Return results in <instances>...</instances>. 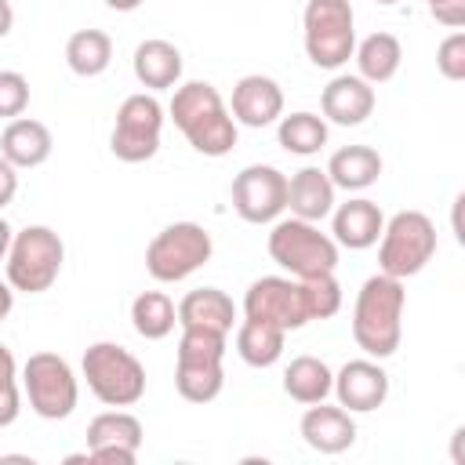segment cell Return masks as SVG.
<instances>
[{"instance_id": "cell-17", "label": "cell", "mask_w": 465, "mask_h": 465, "mask_svg": "<svg viewBox=\"0 0 465 465\" xmlns=\"http://www.w3.org/2000/svg\"><path fill=\"white\" fill-rule=\"evenodd\" d=\"M374 102H378L374 84H367L356 73H338V76H331V84L320 94V113H323L327 124L360 127L374 113Z\"/></svg>"}, {"instance_id": "cell-31", "label": "cell", "mask_w": 465, "mask_h": 465, "mask_svg": "<svg viewBox=\"0 0 465 465\" xmlns=\"http://www.w3.org/2000/svg\"><path fill=\"white\" fill-rule=\"evenodd\" d=\"M302 287H305V302H309L312 320H331L341 309V283L334 272L309 276V280H302Z\"/></svg>"}, {"instance_id": "cell-39", "label": "cell", "mask_w": 465, "mask_h": 465, "mask_svg": "<svg viewBox=\"0 0 465 465\" xmlns=\"http://www.w3.org/2000/svg\"><path fill=\"white\" fill-rule=\"evenodd\" d=\"M11 29H15V7H11V0H0V40H4Z\"/></svg>"}, {"instance_id": "cell-27", "label": "cell", "mask_w": 465, "mask_h": 465, "mask_svg": "<svg viewBox=\"0 0 465 465\" xmlns=\"http://www.w3.org/2000/svg\"><path fill=\"white\" fill-rule=\"evenodd\" d=\"M331 385H334V371L320 360V356H294L287 367H283V392L294 400V403H320L331 396Z\"/></svg>"}, {"instance_id": "cell-14", "label": "cell", "mask_w": 465, "mask_h": 465, "mask_svg": "<svg viewBox=\"0 0 465 465\" xmlns=\"http://www.w3.org/2000/svg\"><path fill=\"white\" fill-rule=\"evenodd\" d=\"M142 436H145V429L131 411H124V407L102 411L87 425V458L98 465H131V461H138Z\"/></svg>"}, {"instance_id": "cell-9", "label": "cell", "mask_w": 465, "mask_h": 465, "mask_svg": "<svg viewBox=\"0 0 465 465\" xmlns=\"http://www.w3.org/2000/svg\"><path fill=\"white\" fill-rule=\"evenodd\" d=\"M18 385L29 400V411L44 421H62L80 403V378L58 352H33L18 371Z\"/></svg>"}, {"instance_id": "cell-8", "label": "cell", "mask_w": 465, "mask_h": 465, "mask_svg": "<svg viewBox=\"0 0 465 465\" xmlns=\"http://www.w3.org/2000/svg\"><path fill=\"white\" fill-rule=\"evenodd\" d=\"M436 254V225L421 211H396L378 236V272L407 280L418 276Z\"/></svg>"}, {"instance_id": "cell-24", "label": "cell", "mask_w": 465, "mask_h": 465, "mask_svg": "<svg viewBox=\"0 0 465 465\" xmlns=\"http://www.w3.org/2000/svg\"><path fill=\"white\" fill-rule=\"evenodd\" d=\"M381 153L371 149V145H341L331 153L327 160V178L334 182V189H345V193H363L371 189L378 178H381Z\"/></svg>"}, {"instance_id": "cell-29", "label": "cell", "mask_w": 465, "mask_h": 465, "mask_svg": "<svg viewBox=\"0 0 465 465\" xmlns=\"http://www.w3.org/2000/svg\"><path fill=\"white\" fill-rule=\"evenodd\" d=\"M327 134H331L327 120L309 109H298V113H287L276 120V138L294 156H316L327 145Z\"/></svg>"}, {"instance_id": "cell-41", "label": "cell", "mask_w": 465, "mask_h": 465, "mask_svg": "<svg viewBox=\"0 0 465 465\" xmlns=\"http://www.w3.org/2000/svg\"><path fill=\"white\" fill-rule=\"evenodd\" d=\"M145 0H105V7H113V11H138Z\"/></svg>"}, {"instance_id": "cell-1", "label": "cell", "mask_w": 465, "mask_h": 465, "mask_svg": "<svg viewBox=\"0 0 465 465\" xmlns=\"http://www.w3.org/2000/svg\"><path fill=\"white\" fill-rule=\"evenodd\" d=\"M174 127L185 134V142L200 156H225L236 145L240 124L232 120L225 98L218 94L214 84L207 80H185L174 87L171 105H167Z\"/></svg>"}, {"instance_id": "cell-26", "label": "cell", "mask_w": 465, "mask_h": 465, "mask_svg": "<svg viewBox=\"0 0 465 465\" xmlns=\"http://www.w3.org/2000/svg\"><path fill=\"white\" fill-rule=\"evenodd\" d=\"M283 341H287V331L272 327V323H262V320H240L236 323V356L247 363V367H272L280 363L283 356Z\"/></svg>"}, {"instance_id": "cell-34", "label": "cell", "mask_w": 465, "mask_h": 465, "mask_svg": "<svg viewBox=\"0 0 465 465\" xmlns=\"http://www.w3.org/2000/svg\"><path fill=\"white\" fill-rule=\"evenodd\" d=\"M425 7H429V15H432L436 22H443L447 29H458V25L465 22V0H425Z\"/></svg>"}, {"instance_id": "cell-30", "label": "cell", "mask_w": 465, "mask_h": 465, "mask_svg": "<svg viewBox=\"0 0 465 465\" xmlns=\"http://www.w3.org/2000/svg\"><path fill=\"white\" fill-rule=\"evenodd\" d=\"M131 327L145 341H160L178 327V305L163 291H142L131 302Z\"/></svg>"}, {"instance_id": "cell-10", "label": "cell", "mask_w": 465, "mask_h": 465, "mask_svg": "<svg viewBox=\"0 0 465 465\" xmlns=\"http://www.w3.org/2000/svg\"><path fill=\"white\" fill-rule=\"evenodd\" d=\"M214 254V240L200 222H171L145 247V269L156 283H182L203 269Z\"/></svg>"}, {"instance_id": "cell-4", "label": "cell", "mask_w": 465, "mask_h": 465, "mask_svg": "<svg viewBox=\"0 0 465 465\" xmlns=\"http://www.w3.org/2000/svg\"><path fill=\"white\" fill-rule=\"evenodd\" d=\"M269 258L287 269L294 280H309V276H323L338 269V243L331 232L320 229V222H305V218H276L272 232H269Z\"/></svg>"}, {"instance_id": "cell-20", "label": "cell", "mask_w": 465, "mask_h": 465, "mask_svg": "<svg viewBox=\"0 0 465 465\" xmlns=\"http://www.w3.org/2000/svg\"><path fill=\"white\" fill-rule=\"evenodd\" d=\"M131 69L145 91H174L182 84V51L163 36H149L134 47Z\"/></svg>"}, {"instance_id": "cell-13", "label": "cell", "mask_w": 465, "mask_h": 465, "mask_svg": "<svg viewBox=\"0 0 465 465\" xmlns=\"http://www.w3.org/2000/svg\"><path fill=\"white\" fill-rule=\"evenodd\" d=\"M232 211L251 225H272L287 211V174L272 163H247L232 185Z\"/></svg>"}, {"instance_id": "cell-40", "label": "cell", "mask_w": 465, "mask_h": 465, "mask_svg": "<svg viewBox=\"0 0 465 465\" xmlns=\"http://www.w3.org/2000/svg\"><path fill=\"white\" fill-rule=\"evenodd\" d=\"M11 236H15V229H11V225H7L4 218H0V262L7 258V247H11Z\"/></svg>"}, {"instance_id": "cell-36", "label": "cell", "mask_w": 465, "mask_h": 465, "mask_svg": "<svg viewBox=\"0 0 465 465\" xmlns=\"http://www.w3.org/2000/svg\"><path fill=\"white\" fill-rule=\"evenodd\" d=\"M15 193H18V167L0 156V211L15 200Z\"/></svg>"}, {"instance_id": "cell-32", "label": "cell", "mask_w": 465, "mask_h": 465, "mask_svg": "<svg viewBox=\"0 0 465 465\" xmlns=\"http://www.w3.org/2000/svg\"><path fill=\"white\" fill-rule=\"evenodd\" d=\"M29 109V80L18 69H0V116L15 120Z\"/></svg>"}, {"instance_id": "cell-5", "label": "cell", "mask_w": 465, "mask_h": 465, "mask_svg": "<svg viewBox=\"0 0 465 465\" xmlns=\"http://www.w3.org/2000/svg\"><path fill=\"white\" fill-rule=\"evenodd\" d=\"M65 243L51 225H25L11 236L7 258H4V280L22 294H44L62 276Z\"/></svg>"}, {"instance_id": "cell-37", "label": "cell", "mask_w": 465, "mask_h": 465, "mask_svg": "<svg viewBox=\"0 0 465 465\" xmlns=\"http://www.w3.org/2000/svg\"><path fill=\"white\" fill-rule=\"evenodd\" d=\"M18 385V360H15V352L0 341V392L4 389H15Z\"/></svg>"}, {"instance_id": "cell-28", "label": "cell", "mask_w": 465, "mask_h": 465, "mask_svg": "<svg viewBox=\"0 0 465 465\" xmlns=\"http://www.w3.org/2000/svg\"><path fill=\"white\" fill-rule=\"evenodd\" d=\"M109 62H113V40H109V33H102V29H76L65 40V65L76 76H84V80L102 76L109 69Z\"/></svg>"}, {"instance_id": "cell-35", "label": "cell", "mask_w": 465, "mask_h": 465, "mask_svg": "<svg viewBox=\"0 0 465 465\" xmlns=\"http://www.w3.org/2000/svg\"><path fill=\"white\" fill-rule=\"evenodd\" d=\"M18 414H22V385H15V389H4V392H0V429L15 425V421H18Z\"/></svg>"}, {"instance_id": "cell-18", "label": "cell", "mask_w": 465, "mask_h": 465, "mask_svg": "<svg viewBox=\"0 0 465 465\" xmlns=\"http://www.w3.org/2000/svg\"><path fill=\"white\" fill-rule=\"evenodd\" d=\"M298 432L305 440V447H312L316 454H341L356 443V418L341 407V403H309V411L298 421Z\"/></svg>"}, {"instance_id": "cell-25", "label": "cell", "mask_w": 465, "mask_h": 465, "mask_svg": "<svg viewBox=\"0 0 465 465\" xmlns=\"http://www.w3.org/2000/svg\"><path fill=\"white\" fill-rule=\"evenodd\" d=\"M352 58H356V76H363L367 84L378 87V84H389L400 73L403 47L392 33H371L352 47Z\"/></svg>"}, {"instance_id": "cell-23", "label": "cell", "mask_w": 465, "mask_h": 465, "mask_svg": "<svg viewBox=\"0 0 465 465\" xmlns=\"http://www.w3.org/2000/svg\"><path fill=\"white\" fill-rule=\"evenodd\" d=\"M236 323V302L222 287H196L178 302V327H203L229 334Z\"/></svg>"}, {"instance_id": "cell-7", "label": "cell", "mask_w": 465, "mask_h": 465, "mask_svg": "<svg viewBox=\"0 0 465 465\" xmlns=\"http://www.w3.org/2000/svg\"><path fill=\"white\" fill-rule=\"evenodd\" d=\"M302 44L316 69H341L356 47V11L349 0H305Z\"/></svg>"}, {"instance_id": "cell-3", "label": "cell", "mask_w": 465, "mask_h": 465, "mask_svg": "<svg viewBox=\"0 0 465 465\" xmlns=\"http://www.w3.org/2000/svg\"><path fill=\"white\" fill-rule=\"evenodd\" d=\"M225 338L203 327H182L174 352V389L189 403H211L225 389Z\"/></svg>"}, {"instance_id": "cell-38", "label": "cell", "mask_w": 465, "mask_h": 465, "mask_svg": "<svg viewBox=\"0 0 465 465\" xmlns=\"http://www.w3.org/2000/svg\"><path fill=\"white\" fill-rule=\"evenodd\" d=\"M11 309H15V287L7 280H0V323L11 316Z\"/></svg>"}, {"instance_id": "cell-21", "label": "cell", "mask_w": 465, "mask_h": 465, "mask_svg": "<svg viewBox=\"0 0 465 465\" xmlns=\"http://www.w3.org/2000/svg\"><path fill=\"white\" fill-rule=\"evenodd\" d=\"M54 149V138H51V127L33 120V116H15L7 120L4 134H0V156L7 163H15L18 171H33L40 163H47Z\"/></svg>"}, {"instance_id": "cell-19", "label": "cell", "mask_w": 465, "mask_h": 465, "mask_svg": "<svg viewBox=\"0 0 465 465\" xmlns=\"http://www.w3.org/2000/svg\"><path fill=\"white\" fill-rule=\"evenodd\" d=\"M381 225H385V214L367 196H352L345 203H334L331 211V236L338 247H349V251L374 247L381 236Z\"/></svg>"}, {"instance_id": "cell-11", "label": "cell", "mask_w": 465, "mask_h": 465, "mask_svg": "<svg viewBox=\"0 0 465 465\" xmlns=\"http://www.w3.org/2000/svg\"><path fill=\"white\" fill-rule=\"evenodd\" d=\"M167 109L153 91L127 94L116 109V124L109 134V149L124 163H145L160 153V134H163V116Z\"/></svg>"}, {"instance_id": "cell-15", "label": "cell", "mask_w": 465, "mask_h": 465, "mask_svg": "<svg viewBox=\"0 0 465 465\" xmlns=\"http://www.w3.org/2000/svg\"><path fill=\"white\" fill-rule=\"evenodd\" d=\"M331 392L338 396V403L349 414H371L389 400V374L381 367V360H349L334 371V385Z\"/></svg>"}, {"instance_id": "cell-12", "label": "cell", "mask_w": 465, "mask_h": 465, "mask_svg": "<svg viewBox=\"0 0 465 465\" xmlns=\"http://www.w3.org/2000/svg\"><path fill=\"white\" fill-rule=\"evenodd\" d=\"M243 316L247 320H262L272 323L280 331H302L305 323H312L309 316V302H305V287L302 280L291 276H262L247 287L243 294Z\"/></svg>"}, {"instance_id": "cell-2", "label": "cell", "mask_w": 465, "mask_h": 465, "mask_svg": "<svg viewBox=\"0 0 465 465\" xmlns=\"http://www.w3.org/2000/svg\"><path fill=\"white\" fill-rule=\"evenodd\" d=\"M403 309H407L403 280L385 272L367 276L352 305V341L371 360H389L403 338Z\"/></svg>"}, {"instance_id": "cell-33", "label": "cell", "mask_w": 465, "mask_h": 465, "mask_svg": "<svg viewBox=\"0 0 465 465\" xmlns=\"http://www.w3.org/2000/svg\"><path fill=\"white\" fill-rule=\"evenodd\" d=\"M436 69L443 80H465V33L454 29L436 47Z\"/></svg>"}, {"instance_id": "cell-16", "label": "cell", "mask_w": 465, "mask_h": 465, "mask_svg": "<svg viewBox=\"0 0 465 465\" xmlns=\"http://www.w3.org/2000/svg\"><path fill=\"white\" fill-rule=\"evenodd\" d=\"M229 113L240 127H269L283 116V87L272 76L262 73H247L232 84V98H229Z\"/></svg>"}, {"instance_id": "cell-22", "label": "cell", "mask_w": 465, "mask_h": 465, "mask_svg": "<svg viewBox=\"0 0 465 465\" xmlns=\"http://www.w3.org/2000/svg\"><path fill=\"white\" fill-rule=\"evenodd\" d=\"M334 193L338 189L327 178V171L309 163L287 178V211L305 222H323L334 211Z\"/></svg>"}, {"instance_id": "cell-42", "label": "cell", "mask_w": 465, "mask_h": 465, "mask_svg": "<svg viewBox=\"0 0 465 465\" xmlns=\"http://www.w3.org/2000/svg\"><path fill=\"white\" fill-rule=\"evenodd\" d=\"M374 4H381V7H392V4H400V0H374Z\"/></svg>"}, {"instance_id": "cell-6", "label": "cell", "mask_w": 465, "mask_h": 465, "mask_svg": "<svg viewBox=\"0 0 465 465\" xmlns=\"http://www.w3.org/2000/svg\"><path fill=\"white\" fill-rule=\"evenodd\" d=\"M84 381L91 389V396L105 407H134L145 396V367L142 360L116 345V341H94L84 349L80 360Z\"/></svg>"}]
</instances>
